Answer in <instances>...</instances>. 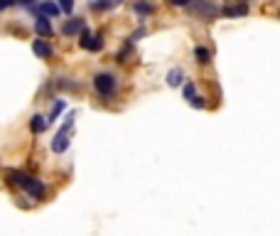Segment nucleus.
<instances>
[{
    "mask_svg": "<svg viewBox=\"0 0 280 236\" xmlns=\"http://www.w3.org/2000/svg\"><path fill=\"white\" fill-rule=\"evenodd\" d=\"M94 89H96V94L103 101H111L113 94H115V89H118V76L113 71H99L94 76Z\"/></svg>",
    "mask_w": 280,
    "mask_h": 236,
    "instance_id": "f257e3e1",
    "label": "nucleus"
},
{
    "mask_svg": "<svg viewBox=\"0 0 280 236\" xmlns=\"http://www.w3.org/2000/svg\"><path fill=\"white\" fill-rule=\"evenodd\" d=\"M189 8H192V13L202 15L207 22H212V20L219 15V8L212 3V0H192V3H189Z\"/></svg>",
    "mask_w": 280,
    "mask_h": 236,
    "instance_id": "f03ea898",
    "label": "nucleus"
},
{
    "mask_svg": "<svg viewBox=\"0 0 280 236\" xmlns=\"http://www.w3.org/2000/svg\"><path fill=\"white\" fill-rule=\"evenodd\" d=\"M25 192L32 197V200H45V197H47V187H45V182H42V180H37V177H32V180L25 185Z\"/></svg>",
    "mask_w": 280,
    "mask_h": 236,
    "instance_id": "7ed1b4c3",
    "label": "nucleus"
},
{
    "mask_svg": "<svg viewBox=\"0 0 280 236\" xmlns=\"http://www.w3.org/2000/svg\"><path fill=\"white\" fill-rule=\"evenodd\" d=\"M86 27V22H84V17H69L64 25H62V32L66 34V37H76L79 32H82Z\"/></svg>",
    "mask_w": 280,
    "mask_h": 236,
    "instance_id": "20e7f679",
    "label": "nucleus"
},
{
    "mask_svg": "<svg viewBox=\"0 0 280 236\" xmlns=\"http://www.w3.org/2000/svg\"><path fill=\"white\" fill-rule=\"evenodd\" d=\"M32 52H34L39 59H49V57L54 54V50H52V45L47 42V39H34V42H32Z\"/></svg>",
    "mask_w": 280,
    "mask_h": 236,
    "instance_id": "39448f33",
    "label": "nucleus"
},
{
    "mask_svg": "<svg viewBox=\"0 0 280 236\" xmlns=\"http://www.w3.org/2000/svg\"><path fill=\"white\" fill-rule=\"evenodd\" d=\"M219 13H221L224 17H244V15L248 13V5L238 0V3H233V5H226V8H221Z\"/></svg>",
    "mask_w": 280,
    "mask_h": 236,
    "instance_id": "423d86ee",
    "label": "nucleus"
},
{
    "mask_svg": "<svg viewBox=\"0 0 280 236\" xmlns=\"http://www.w3.org/2000/svg\"><path fill=\"white\" fill-rule=\"evenodd\" d=\"M133 13H135L140 20H145V17H150V15L155 13V5L150 3V0H133Z\"/></svg>",
    "mask_w": 280,
    "mask_h": 236,
    "instance_id": "0eeeda50",
    "label": "nucleus"
},
{
    "mask_svg": "<svg viewBox=\"0 0 280 236\" xmlns=\"http://www.w3.org/2000/svg\"><path fill=\"white\" fill-rule=\"evenodd\" d=\"M34 10H37V15H47V17H57V15L62 13L54 0H42V3H37Z\"/></svg>",
    "mask_w": 280,
    "mask_h": 236,
    "instance_id": "6e6552de",
    "label": "nucleus"
},
{
    "mask_svg": "<svg viewBox=\"0 0 280 236\" xmlns=\"http://www.w3.org/2000/svg\"><path fill=\"white\" fill-rule=\"evenodd\" d=\"M34 32H37L39 37H49V34H52V22H49L47 15H37V17H34Z\"/></svg>",
    "mask_w": 280,
    "mask_h": 236,
    "instance_id": "1a4fd4ad",
    "label": "nucleus"
},
{
    "mask_svg": "<svg viewBox=\"0 0 280 236\" xmlns=\"http://www.w3.org/2000/svg\"><path fill=\"white\" fill-rule=\"evenodd\" d=\"M123 0H91L89 3V8L94 10V13H106V10H111V8H118Z\"/></svg>",
    "mask_w": 280,
    "mask_h": 236,
    "instance_id": "9d476101",
    "label": "nucleus"
},
{
    "mask_svg": "<svg viewBox=\"0 0 280 236\" xmlns=\"http://www.w3.org/2000/svg\"><path fill=\"white\" fill-rule=\"evenodd\" d=\"M69 148V131H59L54 138H52V150L54 152H64Z\"/></svg>",
    "mask_w": 280,
    "mask_h": 236,
    "instance_id": "9b49d317",
    "label": "nucleus"
},
{
    "mask_svg": "<svg viewBox=\"0 0 280 236\" xmlns=\"http://www.w3.org/2000/svg\"><path fill=\"white\" fill-rule=\"evenodd\" d=\"M194 59H197V64H212V52L204 45H197L194 47Z\"/></svg>",
    "mask_w": 280,
    "mask_h": 236,
    "instance_id": "f8f14e48",
    "label": "nucleus"
},
{
    "mask_svg": "<svg viewBox=\"0 0 280 236\" xmlns=\"http://www.w3.org/2000/svg\"><path fill=\"white\" fill-rule=\"evenodd\" d=\"M45 128H47V118H45V116H39V113H37V116H32V121H30V131H32V133H42Z\"/></svg>",
    "mask_w": 280,
    "mask_h": 236,
    "instance_id": "ddd939ff",
    "label": "nucleus"
},
{
    "mask_svg": "<svg viewBox=\"0 0 280 236\" xmlns=\"http://www.w3.org/2000/svg\"><path fill=\"white\" fill-rule=\"evenodd\" d=\"M182 82H184V71L182 69H172L167 74V84L170 86H182Z\"/></svg>",
    "mask_w": 280,
    "mask_h": 236,
    "instance_id": "4468645a",
    "label": "nucleus"
},
{
    "mask_svg": "<svg viewBox=\"0 0 280 236\" xmlns=\"http://www.w3.org/2000/svg\"><path fill=\"white\" fill-rule=\"evenodd\" d=\"M86 50H89V52H101V50H103V34H91Z\"/></svg>",
    "mask_w": 280,
    "mask_h": 236,
    "instance_id": "2eb2a0df",
    "label": "nucleus"
},
{
    "mask_svg": "<svg viewBox=\"0 0 280 236\" xmlns=\"http://www.w3.org/2000/svg\"><path fill=\"white\" fill-rule=\"evenodd\" d=\"M64 106H66V103H64V99H59V101H54V103H52V113L47 116V123L57 121V118H59V113L64 111Z\"/></svg>",
    "mask_w": 280,
    "mask_h": 236,
    "instance_id": "dca6fc26",
    "label": "nucleus"
},
{
    "mask_svg": "<svg viewBox=\"0 0 280 236\" xmlns=\"http://www.w3.org/2000/svg\"><path fill=\"white\" fill-rule=\"evenodd\" d=\"M133 54V42H128V45H123V50L115 54V62H121V64H126L128 62V57Z\"/></svg>",
    "mask_w": 280,
    "mask_h": 236,
    "instance_id": "f3484780",
    "label": "nucleus"
},
{
    "mask_svg": "<svg viewBox=\"0 0 280 236\" xmlns=\"http://www.w3.org/2000/svg\"><path fill=\"white\" fill-rule=\"evenodd\" d=\"M182 96H184V101H192V99L197 96V84H194V82H187V84L182 86Z\"/></svg>",
    "mask_w": 280,
    "mask_h": 236,
    "instance_id": "a211bd4d",
    "label": "nucleus"
},
{
    "mask_svg": "<svg viewBox=\"0 0 280 236\" xmlns=\"http://www.w3.org/2000/svg\"><path fill=\"white\" fill-rule=\"evenodd\" d=\"M89 39H91V32H89V27H84L82 32H79V47H82V50H86Z\"/></svg>",
    "mask_w": 280,
    "mask_h": 236,
    "instance_id": "6ab92c4d",
    "label": "nucleus"
},
{
    "mask_svg": "<svg viewBox=\"0 0 280 236\" xmlns=\"http://www.w3.org/2000/svg\"><path fill=\"white\" fill-rule=\"evenodd\" d=\"M57 5H59V10H62V13H66V15H69V13L74 10V0H57Z\"/></svg>",
    "mask_w": 280,
    "mask_h": 236,
    "instance_id": "aec40b11",
    "label": "nucleus"
},
{
    "mask_svg": "<svg viewBox=\"0 0 280 236\" xmlns=\"http://www.w3.org/2000/svg\"><path fill=\"white\" fill-rule=\"evenodd\" d=\"M192 0H167V5L170 8H189Z\"/></svg>",
    "mask_w": 280,
    "mask_h": 236,
    "instance_id": "412c9836",
    "label": "nucleus"
},
{
    "mask_svg": "<svg viewBox=\"0 0 280 236\" xmlns=\"http://www.w3.org/2000/svg\"><path fill=\"white\" fill-rule=\"evenodd\" d=\"M189 103H192V106H194V108H204V106H207V101H204V99H202V96H199V94H197V96H194V99H192V101H189Z\"/></svg>",
    "mask_w": 280,
    "mask_h": 236,
    "instance_id": "4be33fe9",
    "label": "nucleus"
},
{
    "mask_svg": "<svg viewBox=\"0 0 280 236\" xmlns=\"http://www.w3.org/2000/svg\"><path fill=\"white\" fill-rule=\"evenodd\" d=\"M13 5H17V0H0V13L8 10V8H13Z\"/></svg>",
    "mask_w": 280,
    "mask_h": 236,
    "instance_id": "5701e85b",
    "label": "nucleus"
},
{
    "mask_svg": "<svg viewBox=\"0 0 280 236\" xmlns=\"http://www.w3.org/2000/svg\"><path fill=\"white\" fill-rule=\"evenodd\" d=\"M145 34H148V30H145V27H140L138 32H133V34H131V42H135V39H140V37H145Z\"/></svg>",
    "mask_w": 280,
    "mask_h": 236,
    "instance_id": "b1692460",
    "label": "nucleus"
},
{
    "mask_svg": "<svg viewBox=\"0 0 280 236\" xmlns=\"http://www.w3.org/2000/svg\"><path fill=\"white\" fill-rule=\"evenodd\" d=\"M241 3H246V0H241Z\"/></svg>",
    "mask_w": 280,
    "mask_h": 236,
    "instance_id": "393cba45",
    "label": "nucleus"
},
{
    "mask_svg": "<svg viewBox=\"0 0 280 236\" xmlns=\"http://www.w3.org/2000/svg\"><path fill=\"white\" fill-rule=\"evenodd\" d=\"M278 15H280V13H278Z\"/></svg>",
    "mask_w": 280,
    "mask_h": 236,
    "instance_id": "a878e982",
    "label": "nucleus"
}]
</instances>
